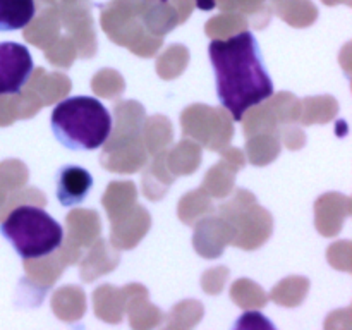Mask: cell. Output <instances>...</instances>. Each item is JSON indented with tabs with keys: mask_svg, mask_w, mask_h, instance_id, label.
Returning <instances> with one entry per match:
<instances>
[{
	"mask_svg": "<svg viewBox=\"0 0 352 330\" xmlns=\"http://www.w3.org/2000/svg\"><path fill=\"white\" fill-rule=\"evenodd\" d=\"M33 72V58L24 45L16 41L0 43V96L16 95Z\"/></svg>",
	"mask_w": 352,
	"mask_h": 330,
	"instance_id": "277c9868",
	"label": "cell"
},
{
	"mask_svg": "<svg viewBox=\"0 0 352 330\" xmlns=\"http://www.w3.org/2000/svg\"><path fill=\"white\" fill-rule=\"evenodd\" d=\"M0 234L12 244L23 260H36L54 253L64 241L60 223L33 205L14 208L0 223Z\"/></svg>",
	"mask_w": 352,
	"mask_h": 330,
	"instance_id": "3957f363",
	"label": "cell"
},
{
	"mask_svg": "<svg viewBox=\"0 0 352 330\" xmlns=\"http://www.w3.org/2000/svg\"><path fill=\"white\" fill-rule=\"evenodd\" d=\"M93 188V177L86 168L65 165L57 174V199L64 206L79 205Z\"/></svg>",
	"mask_w": 352,
	"mask_h": 330,
	"instance_id": "5b68a950",
	"label": "cell"
},
{
	"mask_svg": "<svg viewBox=\"0 0 352 330\" xmlns=\"http://www.w3.org/2000/svg\"><path fill=\"white\" fill-rule=\"evenodd\" d=\"M160 2H167V0H160Z\"/></svg>",
	"mask_w": 352,
	"mask_h": 330,
	"instance_id": "ba28073f",
	"label": "cell"
},
{
	"mask_svg": "<svg viewBox=\"0 0 352 330\" xmlns=\"http://www.w3.org/2000/svg\"><path fill=\"white\" fill-rule=\"evenodd\" d=\"M34 12V0H0V31L23 30L31 23Z\"/></svg>",
	"mask_w": 352,
	"mask_h": 330,
	"instance_id": "8992f818",
	"label": "cell"
},
{
	"mask_svg": "<svg viewBox=\"0 0 352 330\" xmlns=\"http://www.w3.org/2000/svg\"><path fill=\"white\" fill-rule=\"evenodd\" d=\"M55 138L69 150H96L109 140L112 117L93 96H71L58 103L50 117Z\"/></svg>",
	"mask_w": 352,
	"mask_h": 330,
	"instance_id": "7a4b0ae2",
	"label": "cell"
},
{
	"mask_svg": "<svg viewBox=\"0 0 352 330\" xmlns=\"http://www.w3.org/2000/svg\"><path fill=\"white\" fill-rule=\"evenodd\" d=\"M217 81V95L223 109L239 122L258 103L274 95V81L263 64L258 40L251 31L213 40L208 47Z\"/></svg>",
	"mask_w": 352,
	"mask_h": 330,
	"instance_id": "6da1fadb",
	"label": "cell"
},
{
	"mask_svg": "<svg viewBox=\"0 0 352 330\" xmlns=\"http://www.w3.org/2000/svg\"><path fill=\"white\" fill-rule=\"evenodd\" d=\"M196 7L201 10L215 9V0H196Z\"/></svg>",
	"mask_w": 352,
	"mask_h": 330,
	"instance_id": "52a82bcc",
	"label": "cell"
}]
</instances>
